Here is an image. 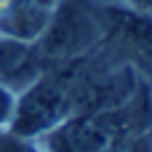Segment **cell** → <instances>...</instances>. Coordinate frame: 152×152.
<instances>
[{
  "label": "cell",
  "mask_w": 152,
  "mask_h": 152,
  "mask_svg": "<svg viewBox=\"0 0 152 152\" xmlns=\"http://www.w3.org/2000/svg\"><path fill=\"white\" fill-rule=\"evenodd\" d=\"M69 115H75V59L45 67L32 83L24 86V94L16 96L8 131L37 142Z\"/></svg>",
  "instance_id": "obj_1"
},
{
  "label": "cell",
  "mask_w": 152,
  "mask_h": 152,
  "mask_svg": "<svg viewBox=\"0 0 152 152\" xmlns=\"http://www.w3.org/2000/svg\"><path fill=\"white\" fill-rule=\"evenodd\" d=\"M104 40V24L96 8L86 0H59L43 29L32 43L40 67H56L91 53Z\"/></svg>",
  "instance_id": "obj_2"
},
{
  "label": "cell",
  "mask_w": 152,
  "mask_h": 152,
  "mask_svg": "<svg viewBox=\"0 0 152 152\" xmlns=\"http://www.w3.org/2000/svg\"><path fill=\"white\" fill-rule=\"evenodd\" d=\"M104 40L136 69L152 75V16L136 8L107 5L99 11Z\"/></svg>",
  "instance_id": "obj_3"
},
{
  "label": "cell",
  "mask_w": 152,
  "mask_h": 152,
  "mask_svg": "<svg viewBox=\"0 0 152 152\" xmlns=\"http://www.w3.org/2000/svg\"><path fill=\"white\" fill-rule=\"evenodd\" d=\"M43 72L35 48L29 43H19L11 37L0 35V83L5 86H16V83H32L37 75Z\"/></svg>",
  "instance_id": "obj_4"
},
{
  "label": "cell",
  "mask_w": 152,
  "mask_h": 152,
  "mask_svg": "<svg viewBox=\"0 0 152 152\" xmlns=\"http://www.w3.org/2000/svg\"><path fill=\"white\" fill-rule=\"evenodd\" d=\"M0 152H40V144L35 139L16 136L13 131L3 128L0 131Z\"/></svg>",
  "instance_id": "obj_5"
},
{
  "label": "cell",
  "mask_w": 152,
  "mask_h": 152,
  "mask_svg": "<svg viewBox=\"0 0 152 152\" xmlns=\"http://www.w3.org/2000/svg\"><path fill=\"white\" fill-rule=\"evenodd\" d=\"M13 110H16V91H13L11 86L0 83V131L11 126Z\"/></svg>",
  "instance_id": "obj_6"
},
{
  "label": "cell",
  "mask_w": 152,
  "mask_h": 152,
  "mask_svg": "<svg viewBox=\"0 0 152 152\" xmlns=\"http://www.w3.org/2000/svg\"><path fill=\"white\" fill-rule=\"evenodd\" d=\"M110 152H150V147L144 144L142 136H126V139H118Z\"/></svg>",
  "instance_id": "obj_7"
},
{
  "label": "cell",
  "mask_w": 152,
  "mask_h": 152,
  "mask_svg": "<svg viewBox=\"0 0 152 152\" xmlns=\"http://www.w3.org/2000/svg\"><path fill=\"white\" fill-rule=\"evenodd\" d=\"M128 3H131V8H136V11L152 16V0H128Z\"/></svg>",
  "instance_id": "obj_8"
},
{
  "label": "cell",
  "mask_w": 152,
  "mask_h": 152,
  "mask_svg": "<svg viewBox=\"0 0 152 152\" xmlns=\"http://www.w3.org/2000/svg\"><path fill=\"white\" fill-rule=\"evenodd\" d=\"M150 152H152V147H150Z\"/></svg>",
  "instance_id": "obj_9"
}]
</instances>
